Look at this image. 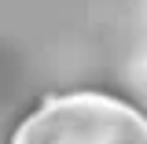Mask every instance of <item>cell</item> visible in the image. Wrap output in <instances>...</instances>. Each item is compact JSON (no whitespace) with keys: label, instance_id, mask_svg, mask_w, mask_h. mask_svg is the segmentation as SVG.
Returning a JSON list of instances; mask_svg holds the SVG:
<instances>
[{"label":"cell","instance_id":"1","mask_svg":"<svg viewBox=\"0 0 147 144\" xmlns=\"http://www.w3.org/2000/svg\"><path fill=\"white\" fill-rule=\"evenodd\" d=\"M18 144H147V126L125 104L77 96L30 118Z\"/></svg>","mask_w":147,"mask_h":144}]
</instances>
